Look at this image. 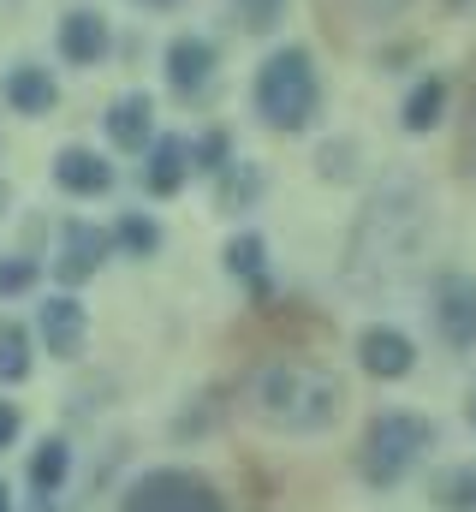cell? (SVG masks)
Instances as JSON below:
<instances>
[{"instance_id": "obj_1", "label": "cell", "mask_w": 476, "mask_h": 512, "mask_svg": "<svg viewBox=\"0 0 476 512\" xmlns=\"http://www.w3.org/2000/svg\"><path fill=\"white\" fill-rule=\"evenodd\" d=\"M250 405L262 423L292 429V435H316L346 411V387L334 370L310 364V358H268L250 376Z\"/></svg>"}, {"instance_id": "obj_2", "label": "cell", "mask_w": 476, "mask_h": 512, "mask_svg": "<svg viewBox=\"0 0 476 512\" xmlns=\"http://www.w3.org/2000/svg\"><path fill=\"white\" fill-rule=\"evenodd\" d=\"M256 114L274 131H304L316 114V66L304 48H280L256 72Z\"/></svg>"}, {"instance_id": "obj_3", "label": "cell", "mask_w": 476, "mask_h": 512, "mask_svg": "<svg viewBox=\"0 0 476 512\" xmlns=\"http://www.w3.org/2000/svg\"><path fill=\"white\" fill-rule=\"evenodd\" d=\"M417 227H423V197H417L411 179H393L387 191H375V203H369V215H363V227H357L352 251H363V245L381 239V256L399 262V256H411ZM381 256H375V262H381ZM375 262H369V274H375ZM369 274H363V280H369Z\"/></svg>"}, {"instance_id": "obj_4", "label": "cell", "mask_w": 476, "mask_h": 512, "mask_svg": "<svg viewBox=\"0 0 476 512\" xmlns=\"http://www.w3.org/2000/svg\"><path fill=\"white\" fill-rule=\"evenodd\" d=\"M423 447H429V423H423V417H411V411H381V417L369 423V435H363L357 465H363L369 483H399V477L417 465Z\"/></svg>"}, {"instance_id": "obj_5", "label": "cell", "mask_w": 476, "mask_h": 512, "mask_svg": "<svg viewBox=\"0 0 476 512\" xmlns=\"http://www.w3.org/2000/svg\"><path fill=\"white\" fill-rule=\"evenodd\" d=\"M119 512H227V507H221V495H215L203 477H191V471H149V477L125 495Z\"/></svg>"}, {"instance_id": "obj_6", "label": "cell", "mask_w": 476, "mask_h": 512, "mask_svg": "<svg viewBox=\"0 0 476 512\" xmlns=\"http://www.w3.org/2000/svg\"><path fill=\"white\" fill-rule=\"evenodd\" d=\"M102 256H108V233H102V227L66 221V227H60V262H54V274H60L66 286H78V280H90V274L102 268Z\"/></svg>"}, {"instance_id": "obj_7", "label": "cell", "mask_w": 476, "mask_h": 512, "mask_svg": "<svg viewBox=\"0 0 476 512\" xmlns=\"http://www.w3.org/2000/svg\"><path fill=\"white\" fill-rule=\"evenodd\" d=\"M435 322L453 346H476V280L465 274H447L441 292H435Z\"/></svg>"}, {"instance_id": "obj_8", "label": "cell", "mask_w": 476, "mask_h": 512, "mask_svg": "<svg viewBox=\"0 0 476 512\" xmlns=\"http://www.w3.org/2000/svg\"><path fill=\"white\" fill-rule=\"evenodd\" d=\"M54 179H60V191H72V197H102L108 185H114V167L96 155V149H60L54 155Z\"/></svg>"}, {"instance_id": "obj_9", "label": "cell", "mask_w": 476, "mask_h": 512, "mask_svg": "<svg viewBox=\"0 0 476 512\" xmlns=\"http://www.w3.org/2000/svg\"><path fill=\"white\" fill-rule=\"evenodd\" d=\"M60 54L72 60V66H96L102 54H108V18L102 12H66L60 18Z\"/></svg>"}, {"instance_id": "obj_10", "label": "cell", "mask_w": 476, "mask_h": 512, "mask_svg": "<svg viewBox=\"0 0 476 512\" xmlns=\"http://www.w3.org/2000/svg\"><path fill=\"white\" fill-rule=\"evenodd\" d=\"M36 322H42V340H48V352H54V358H78V346H84V328H90L78 298H66V292H60V298H48Z\"/></svg>"}, {"instance_id": "obj_11", "label": "cell", "mask_w": 476, "mask_h": 512, "mask_svg": "<svg viewBox=\"0 0 476 512\" xmlns=\"http://www.w3.org/2000/svg\"><path fill=\"white\" fill-rule=\"evenodd\" d=\"M357 352H363V370L381 376V382H399V376H411V364H417L411 340L393 334V328H369V334L357 340Z\"/></svg>"}, {"instance_id": "obj_12", "label": "cell", "mask_w": 476, "mask_h": 512, "mask_svg": "<svg viewBox=\"0 0 476 512\" xmlns=\"http://www.w3.org/2000/svg\"><path fill=\"white\" fill-rule=\"evenodd\" d=\"M209 72H215V48H209L203 36H179V42L167 48V84H173L179 96H197V90L209 84Z\"/></svg>"}, {"instance_id": "obj_13", "label": "cell", "mask_w": 476, "mask_h": 512, "mask_svg": "<svg viewBox=\"0 0 476 512\" xmlns=\"http://www.w3.org/2000/svg\"><path fill=\"white\" fill-rule=\"evenodd\" d=\"M185 179H191V143H185V137H161V143L149 149V167H143L149 197H173Z\"/></svg>"}, {"instance_id": "obj_14", "label": "cell", "mask_w": 476, "mask_h": 512, "mask_svg": "<svg viewBox=\"0 0 476 512\" xmlns=\"http://www.w3.org/2000/svg\"><path fill=\"white\" fill-rule=\"evenodd\" d=\"M6 102H12L18 114H48V108L60 102V90H54V78H48L42 66H12V72H6Z\"/></svg>"}, {"instance_id": "obj_15", "label": "cell", "mask_w": 476, "mask_h": 512, "mask_svg": "<svg viewBox=\"0 0 476 512\" xmlns=\"http://www.w3.org/2000/svg\"><path fill=\"white\" fill-rule=\"evenodd\" d=\"M149 131H155V108H149V96H119L114 108H108V137H114L119 149H143Z\"/></svg>"}, {"instance_id": "obj_16", "label": "cell", "mask_w": 476, "mask_h": 512, "mask_svg": "<svg viewBox=\"0 0 476 512\" xmlns=\"http://www.w3.org/2000/svg\"><path fill=\"white\" fill-rule=\"evenodd\" d=\"M66 465H72L66 441H42L36 459H30V489H36V495H54V489L66 483Z\"/></svg>"}, {"instance_id": "obj_17", "label": "cell", "mask_w": 476, "mask_h": 512, "mask_svg": "<svg viewBox=\"0 0 476 512\" xmlns=\"http://www.w3.org/2000/svg\"><path fill=\"white\" fill-rule=\"evenodd\" d=\"M24 376H30V328L0 322V382H24Z\"/></svg>"}, {"instance_id": "obj_18", "label": "cell", "mask_w": 476, "mask_h": 512, "mask_svg": "<svg viewBox=\"0 0 476 512\" xmlns=\"http://www.w3.org/2000/svg\"><path fill=\"white\" fill-rule=\"evenodd\" d=\"M441 108H447V84H441V78L417 84V90H411V102H405V131L441 126Z\"/></svg>"}, {"instance_id": "obj_19", "label": "cell", "mask_w": 476, "mask_h": 512, "mask_svg": "<svg viewBox=\"0 0 476 512\" xmlns=\"http://www.w3.org/2000/svg\"><path fill=\"white\" fill-rule=\"evenodd\" d=\"M114 245H119L125 256H155V245H161V227H155L149 215H119Z\"/></svg>"}, {"instance_id": "obj_20", "label": "cell", "mask_w": 476, "mask_h": 512, "mask_svg": "<svg viewBox=\"0 0 476 512\" xmlns=\"http://www.w3.org/2000/svg\"><path fill=\"white\" fill-rule=\"evenodd\" d=\"M227 268H233V274H244V280L256 286V298L268 292V286H262V239H256V233H244V239H233V245H227Z\"/></svg>"}, {"instance_id": "obj_21", "label": "cell", "mask_w": 476, "mask_h": 512, "mask_svg": "<svg viewBox=\"0 0 476 512\" xmlns=\"http://www.w3.org/2000/svg\"><path fill=\"white\" fill-rule=\"evenodd\" d=\"M280 12H286V0H233V18L244 24V30H274L280 24Z\"/></svg>"}, {"instance_id": "obj_22", "label": "cell", "mask_w": 476, "mask_h": 512, "mask_svg": "<svg viewBox=\"0 0 476 512\" xmlns=\"http://www.w3.org/2000/svg\"><path fill=\"white\" fill-rule=\"evenodd\" d=\"M227 149H233L227 131H209V137L191 149V167H203V173H227Z\"/></svg>"}, {"instance_id": "obj_23", "label": "cell", "mask_w": 476, "mask_h": 512, "mask_svg": "<svg viewBox=\"0 0 476 512\" xmlns=\"http://www.w3.org/2000/svg\"><path fill=\"white\" fill-rule=\"evenodd\" d=\"M30 286H36V262H30V256L0 262V298H18V292H30Z\"/></svg>"}, {"instance_id": "obj_24", "label": "cell", "mask_w": 476, "mask_h": 512, "mask_svg": "<svg viewBox=\"0 0 476 512\" xmlns=\"http://www.w3.org/2000/svg\"><path fill=\"white\" fill-rule=\"evenodd\" d=\"M441 501H447L453 512H476V471H459V477H447Z\"/></svg>"}, {"instance_id": "obj_25", "label": "cell", "mask_w": 476, "mask_h": 512, "mask_svg": "<svg viewBox=\"0 0 476 512\" xmlns=\"http://www.w3.org/2000/svg\"><path fill=\"white\" fill-rule=\"evenodd\" d=\"M12 441H18V411H12V405L0 399V453H6Z\"/></svg>"}, {"instance_id": "obj_26", "label": "cell", "mask_w": 476, "mask_h": 512, "mask_svg": "<svg viewBox=\"0 0 476 512\" xmlns=\"http://www.w3.org/2000/svg\"><path fill=\"white\" fill-rule=\"evenodd\" d=\"M256 191V173H244V179H227L221 185V203H238V197H250Z\"/></svg>"}, {"instance_id": "obj_27", "label": "cell", "mask_w": 476, "mask_h": 512, "mask_svg": "<svg viewBox=\"0 0 476 512\" xmlns=\"http://www.w3.org/2000/svg\"><path fill=\"white\" fill-rule=\"evenodd\" d=\"M465 167L476 173V96H471V126H465Z\"/></svg>"}, {"instance_id": "obj_28", "label": "cell", "mask_w": 476, "mask_h": 512, "mask_svg": "<svg viewBox=\"0 0 476 512\" xmlns=\"http://www.w3.org/2000/svg\"><path fill=\"white\" fill-rule=\"evenodd\" d=\"M369 6H381V12H393V6H399V0H369Z\"/></svg>"}, {"instance_id": "obj_29", "label": "cell", "mask_w": 476, "mask_h": 512, "mask_svg": "<svg viewBox=\"0 0 476 512\" xmlns=\"http://www.w3.org/2000/svg\"><path fill=\"white\" fill-rule=\"evenodd\" d=\"M0 512H12V501H6V483H0Z\"/></svg>"}, {"instance_id": "obj_30", "label": "cell", "mask_w": 476, "mask_h": 512, "mask_svg": "<svg viewBox=\"0 0 476 512\" xmlns=\"http://www.w3.org/2000/svg\"><path fill=\"white\" fill-rule=\"evenodd\" d=\"M30 512H48V495H36V507H30Z\"/></svg>"}, {"instance_id": "obj_31", "label": "cell", "mask_w": 476, "mask_h": 512, "mask_svg": "<svg viewBox=\"0 0 476 512\" xmlns=\"http://www.w3.org/2000/svg\"><path fill=\"white\" fill-rule=\"evenodd\" d=\"M471 423H476V393H471Z\"/></svg>"}, {"instance_id": "obj_32", "label": "cell", "mask_w": 476, "mask_h": 512, "mask_svg": "<svg viewBox=\"0 0 476 512\" xmlns=\"http://www.w3.org/2000/svg\"><path fill=\"white\" fill-rule=\"evenodd\" d=\"M0 203H6V185H0Z\"/></svg>"}, {"instance_id": "obj_33", "label": "cell", "mask_w": 476, "mask_h": 512, "mask_svg": "<svg viewBox=\"0 0 476 512\" xmlns=\"http://www.w3.org/2000/svg\"><path fill=\"white\" fill-rule=\"evenodd\" d=\"M149 6H167V0H149Z\"/></svg>"}]
</instances>
